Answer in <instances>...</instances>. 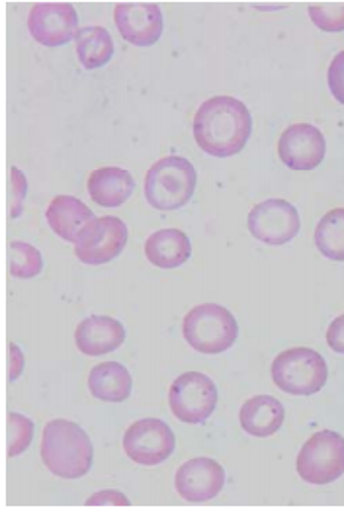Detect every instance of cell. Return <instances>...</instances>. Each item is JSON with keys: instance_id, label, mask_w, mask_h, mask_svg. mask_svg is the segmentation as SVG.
<instances>
[{"instance_id": "52a82bcc", "label": "cell", "mask_w": 344, "mask_h": 512, "mask_svg": "<svg viewBox=\"0 0 344 512\" xmlns=\"http://www.w3.org/2000/svg\"><path fill=\"white\" fill-rule=\"evenodd\" d=\"M169 403L178 421L186 425H202L215 411L217 387L206 374L186 372L172 382Z\"/></svg>"}, {"instance_id": "9c48e42d", "label": "cell", "mask_w": 344, "mask_h": 512, "mask_svg": "<svg viewBox=\"0 0 344 512\" xmlns=\"http://www.w3.org/2000/svg\"><path fill=\"white\" fill-rule=\"evenodd\" d=\"M247 225L260 243L280 247L290 243L300 233V212L290 202L272 198L260 202L251 210Z\"/></svg>"}, {"instance_id": "603a6c76", "label": "cell", "mask_w": 344, "mask_h": 512, "mask_svg": "<svg viewBox=\"0 0 344 512\" xmlns=\"http://www.w3.org/2000/svg\"><path fill=\"white\" fill-rule=\"evenodd\" d=\"M6 256H8V272L14 278L28 280V278H34L42 272V253L34 245L14 241V243L8 245Z\"/></svg>"}, {"instance_id": "44dd1931", "label": "cell", "mask_w": 344, "mask_h": 512, "mask_svg": "<svg viewBox=\"0 0 344 512\" xmlns=\"http://www.w3.org/2000/svg\"><path fill=\"white\" fill-rule=\"evenodd\" d=\"M75 42H77L79 61L88 71L104 67L112 59V55H114L112 36L102 26H85V28H81L77 38H75Z\"/></svg>"}, {"instance_id": "f546056e", "label": "cell", "mask_w": 344, "mask_h": 512, "mask_svg": "<svg viewBox=\"0 0 344 512\" xmlns=\"http://www.w3.org/2000/svg\"><path fill=\"white\" fill-rule=\"evenodd\" d=\"M327 344L331 346V350L344 354V313L339 315L327 329Z\"/></svg>"}, {"instance_id": "6da1fadb", "label": "cell", "mask_w": 344, "mask_h": 512, "mask_svg": "<svg viewBox=\"0 0 344 512\" xmlns=\"http://www.w3.org/2000/svg\"><path fill=\"white\" fill-rule=\"evenodd\" d=\"M251 133L253 116L249 108L233 96H214L206 100L194 116V139L198 147L217 159L241 153Z\"/></svg>"}, {"instance_id": "4fadbf2b", "label": "cell", "mask_w": 344, "mask_h": 512, "mask_svg": "<svg viewBox=\"0 0 344 512\" xmlns=\"http://www.w3.org/2000/svg\"><path fill=\"white\" fill-rule=\"evenodd\" d=\"M114 22L126 42L147 47L163 36V12L153 2H122L114 8Z\"/></svg>"}, {"instance_id": "8992f818", "label": "cell", "mask_w": 344, "mask_h": 512, "mask_svg": "<svg viewBox=\"0 0 344 512\" xmlns=\"http://www.w3.org/2000/svg\"><path fill=\"white\" fill-rule=\"evenodd\" d=\"M298 473L305 483L329 485L344 475V438L339 432H315L301 448Z\"/></svg>"}, {"instance_id": "30bf717a", "label": "cell", "mask_w": 344, "mask_h": 512, "mask_svg": "<svg viewBox=\"0 0 344 512\" xmlns=\"http://www.w3.org/2000/svg\"><path fill=\"white\" fill-rule=\"evenodd\" d=\"M174 448V432L159 419L137 421L124 434V452L139 466L163 464L171 458Z\"/></svg>"}, {"instance_id": "3957f363", "label": "cell", "mask_w": 344, "mask_h": 512, "mask_svg": "<svg viewBox=\"0 0 344 512\" xmlns=\"http://www.w3.org/2000/svg\"><path fill=\"white\" fill-rule=\"evenodd\" d=\"M196 182V169L188 159L165 157L145 174V198L159 212H174L192 200Z\"/></svg>"}, {"instance_id": "cb8c5ba5", "label": "cell", "mask_w": 344, "mask_h": 512, "mask_svg": "<svg viewBox=\"0 0 344 512\" xmlns=\"http://www.w3.org/2000/svg\"><path fill=\"white\" fill-rule=\"evenodd\" d=\"M6 427H8V438H6L8 456L10 458L20 456L22 452L28 450V446L34 440V423L20 413H8Z\"/></svg>"}, {"instance_id": "7402d4cb", "label": "cell", "mask_w": 344, "mask_h": 512, "mask_svg": "<svg viewBox=\"0 0 344 512\" xmlns=\"http://www.w3.org/2000/svg\"><path fill=\"white\" fill-rule=\"evenodd\" d=\"M313 239L315 247L325 258L344 262V208H337L323 215Z\"/></svg>"}, {"instance_id": "4316f807", "label": "cell", "mask_w": 344, "mask_h": 512, "mask_svg": "<svg viewBox=\"0 0 344 512\" xmlns=\"http://www.w3.org/2000/svg\"><path fill=\"white\" fill-rule=\"evenodd\" d=\"M327 79L333 96L344 106V51L337 53V57L331 61Z\"/></svg>"}, {"instance_id": "5bb4252c", "label": "cell", "mask_w": 344, "mask_h": 512, "mask_svg": "<svg viewBox=\"0 0 344 512\" xmlns=\"http://www.w3.org/2000/svg\"><path fill=\"white\" fill-rule=\"evenodd\" d=\"M174 485L184 501L206 503L221 493L225 470L212 458H194L178 468Z\"/></svg>"}, {"instance_id": "8fae6325", "label": "cell", "mask_w": 344, "mask_h": 512, "mask_svg": "<svg viewBox=\"0 0 344 512\" xmlns=\"http://www.w3.org/2000/svg\"><path fill=\"white\" fill-rule=\"evenodd\" d=\"M32 38L47 47H59L79 34V16L69 2H40L34 4L28 16Z\"/></svg>"}, {"instance_id": "d4e9b609", "label": "cell", "mask_w": 344, "mask_h": 512, "mask_svg": "<svg viewBox=\"0 0 344 512\" xmlns=\"http://www.w3.org/2000/svg\"><path fill=\"white\" fill-rule=\"evenodd\" d=\"M307 12L311 22L323 32H344V4H311Z\"/></svg>"}, {"instance_id": "d6986e66", "label": "cell", "mask_w": 344, "mask_h": 512, "mask_svg": "<svg viewBox=\"0 0 344 512\" xmlns=\"http://www.w3.org/2000/svg\"><path fill=\"white\" fill-rule=\"evenodd\" d=\"M192 255L190 239L180 229H161L145 243V256L159 268L182 266Z\"/></svg>"}, {"instance_id": "7a4b0ae2", "label": "cell", "mask_w": 344, "mask_h": 512, "mask_svg": "<svg viewBox=\"0 0 344 512\" xmlns=\"http://www.w3.org/2000/svg\"><path fill=\"white\" fill-rule=\"evenodd\" d=\"M42 460L61 479H81L92 468V442L77 423L55 419L43 428Z\"/></svg>"}, {"instance_id": "f1b7e54d", "label": "cell", "mask_w": 344, "mask_h": 512, "mask_svg": "<svg viewBox=\"0 0 344 512\" xmlns=\"http://www.w3.org/2000/svg\"><path fill=\"white\" fill-rule=\"evenodd\" d=\"M22 370H24V354L14 342H8V380L10 382L18 380Z\"/></svg>"}, {"instance_id": "83f0119b", "label": "cell", "mask_w": 344, "mask_h": 512, "mask_svg": "<svg viewBox=\"0 0 344 512\" xmlns=\"http://www.w3.org/2000/svg\"><path fill=\"white\" fill-rule=\"evenodd\" d=\"M129 507L128 497H124L120 491H100L92 495L86 501V507Z\"/></svg>"}, {"instance_id": "277c9868", "label": "cell", "mask_w": 344, "mask_h": 512, "mask_svg": "<svg viewBox=\"0 0 344 512\" xmlns=\"http://www.w3.org/2000/svg\"><path fill=\"white\" fill-rule=\"evenodd\" d=\"M182 333L194 350L202 354H221L237 341L239 325L229 309L217 303H202L188 311Z\"/></svg>"}, {"instance_id": "ffe728a7", "label": "cell", "mask_w": 344, "mask_h": 512, "mask_svg": "<svg viewBox=\"0 0 344 512\" xmlns=\"http://www.w3.org/2000/svg\"><path fill=\"white\" fill-rule=\"evenodd\" d=\"M131 374L120 362H104L90 370L88 389L106 403H122L131 395Z\"/></svg>"}, {"instance_id": "2e32d148", "label": "cell", "mask_w": 344, "mask_h": 512, "mask_svg": "<svg viewBox=\"0 0 344 512\" xmlns=\"http://www.w3.org/2000/svg\"><path fill=\"white\" fill-rule=\"evenodd\" d=\"M88 196L102 208H120L126 204L133 190L135 180L126 169L102 167L90 172L86 182Z\"/></svg>"}, {"instance_id": "ba28073f", "label": "cell", "mask_w": 344, "mask_h": 512, "mask_svg": "<svg viewBox=\"0 0 344 512\" xmlns=\"http://www.w3.org/2000/svg\"><path fill=\"white\" fill-rule=\"evenodd\" d=\"M128 243V225L120 217H96L90 221L75 243V255L90 266L106 264L124 251Z\"/></svg>"}, {"instance_id": "484cf974", "label": "cell", "mask_w": 344, "mask_h": 512, "mask_svg": "<svg viewBox=\"0 0 344 512\" xmlns=\"http://www.w3.org/2000/svg\"><path fill=\"white\" fill-rule=\"evenodd\" d=\"M26 192H28L26 174L16 167H10V172H8V215L12 219L22 215V204H24Z\"/></svg>"}, {"instance_id": "5b68a950", "label": "cell", "mask_w": 344, "mask_h": 512, "mask_svg": "<svg viewBox=\"0 0 344 512\" xmlns=\"http://www.w3.org/2000/svg\"><path fill=\"white\" fill-rule=\"evenodd\" d=\"M329 378L325 358L311 348H290L272 362V380L278 389L290 395H313L321 391Z\"/></svg>"}, {"instance_id": "e0dca14e", "label": "cell", "mask_w": 344, "mask_h": 512, "mask_svg": "<svg viewBox=\"0 0 344 512\" xmlns=\"http://www.w3.org/2000/svg\"><path fill=\"white\" fill-rule=\"evenodd\" d=\"M45 219L55 235H59L63 241L77 243L83 229L96 217L79 198L61 194L51 200V204L45 212Z\"/></svg>"}, {"instance_id": "ac0fdd59", "label": "cell", "mask_w": 344, "mask_h": 512, "mask_svg": "<svg viewBox=\"0 0 344 512\" xmlns=\"http://www.w3.org/2000/svg\"><path fill=\"white\" fill-rule=\"evenodd\" d=\"M284 419H286L284 405L270 395H257L245 401L239 413L243 430L257 438H268L276 434L284 425Z\"/></svg>"}, {"instance_id": "9a60e30c", "label": "cell", "mask_w": 344, "mask_h": 512, "mask_svg": "<svg viewBox=\"0 0 344 512\" xmlns=\"http://www.w3.org/2000/svg\"><path fill=\"white\" fill-rule=\"evenodd\" d=\"M126 341V329L118 319L92 315L79 323L75 331L77 348L86 356H102L118 350Z\"/></svg>"}, {"instance_id": "7c38bea8", "label": "cell", "mask_w": 344, "mask_h": 512, "mask_svg": "<svg viewBox=\"0 0 344 512\" xmlns=\"http://www.w3.org/2000/svg\"><path fill=\"white\" fill-rule=\"evenodd\" d=\"M327 153L325 135L311 124H294L280 135L278 155L292 171L317 169Z\"/></svg>"}]
</instances>
